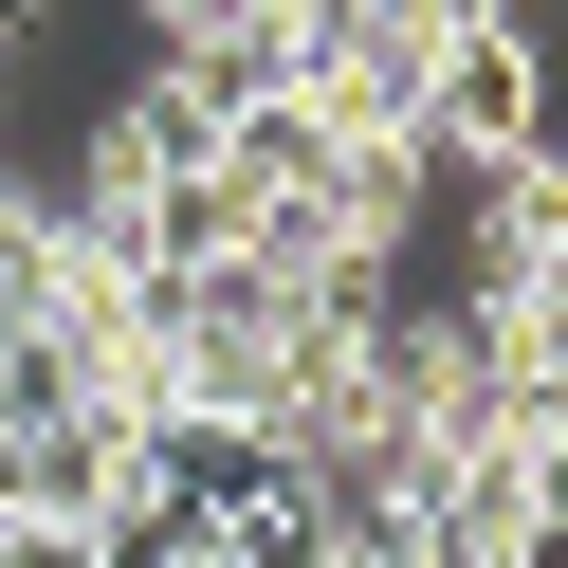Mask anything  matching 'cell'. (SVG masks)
I'll list each match as a JSON object with an SVG mask.
<instances>
[{
    "instance_id": "6da1fadb",
    "label": "cell",
    "mask_w": 568,
    "mask_h": 568,
    "mask_svg": "<svg viewBox=\"0 0 568 568\" xmlns=\"http://www.w3.org/2000/svg\"><path fill=\"white\" fill-rule=\"evenodd\" d=\"M550 129V55H531V19H477V38H440V74H422V165H495Z\"/></svg>"
}]
</instances>
